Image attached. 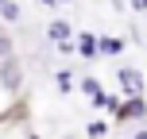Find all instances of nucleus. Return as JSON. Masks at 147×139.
<instances>
[{
    "instance_id": "f257e3e1",
    "label": "nucleus",
    "mask_w": 147,
    "mask_h": 139,
    "mask_svg": "<svg viewBox=\"0 0 147 139\" xmlns=\"http://www.w3.org/2000/svg\"><path fill=\"white\" fill-rule=\"evenodd\" d=\"M23 77H27V73H23V62L16 58V54L0 58V89H4L8 97H16V93L23 89Z\"/></svg>"
},
{
    "instance_id": "f03ea898",
    "label": "nucleus",
    "mask_w": 147,
    "mask_h": 139,
    "mask_svg": "<svg viewBox=\"0 0 147 139\" xmlns=\"http://www.w3.org/2000/svg\"><path fill=\"white\" fill-rule=\"evenodd\" d=\"M112 116H116V124L147 120V101H143V93H136V97H120V104L112 108Z\"/></svg>"
},
{
    "instance_id": "7ed1b4c3",
    "label": "nucleus",
    "mask_w": 147,
    "mask_h": 139,
    "mask_svg": "<svg viewBox=\"0 0 147 139\" xmlns=\"http://www.w3.org/2000/svg\"><path fill=\"white\" fill-rule=\"evenodd\" d=\"M116 85H120V97H136V93L147 89V81H143V73L136 66H120L116 70Z\"/></svg>"
},
{
    "instance_id": "20e7f679",
    "label": "nucleus",
    "mask_w": 147,
    "mask_h": 139,
    "mask_svg": "<svg viewBox=\"0 0 147 139\" xmlns=\"http://www.w3.org/2000/svg\"><path fill=\"white\" fill-rule=\"evenodd\" d=\"M74 50H78L85 62L101 58V50H97V35H93V31H74Z\"/></svg>"
},
{
    "instance_id": "39448f33",
    "label": "nucleus",
    "mask_w": 147,
    "mask_h": 139,
    "mask_svg": "<svg viewBox=\"0 0 147 139\" xmlns=\"http://www.w3.org/2000/svg\"><path fill=\"white\" fill-rule=\"evenodd\" d=\"M47 39H51V43H70L74 39V23L70 19H51L47 23Z\"/></svg>"
},
{
    "instance_id": "423d86ee",
    "label": "nucleus",
    "mask_w": 147,
    "mask_h": 139,
    "mask_svg": "<svg viewBox=\"0 0 147 139\" xmlns=\"http://www.w3.org/2000/svg\"><path fill=\"white\" fill-rule=\"evenodd\" d=\"M97 50H101V58H116V54H124V39H116V35H97Z\"/></svg>"
},
{
    "instance_id": "0eeeda50",
    "label": "nucleus",
    "mask_w": 147,
    "mask_h": 139,
    "mask_svg": "<svg viewBox=\"0 0 147 139\" xmlns=\"http://www.w3.org/2000/svg\"><path fill=\"white\" fill-rule=\"evenodd\" d=\"M0 19L16 23V19H20V4H16V0H0Z\"/></svg>"
},
{
    "instance_id": "6e6552de",
    "label": "nucleus",
    "mask_w": 147,
    "mask_h": 139,
    "mask_svg": "<svg viewBox=\"0 0 147 139\" xmlns=\"http://www.w3.org/2000/svg\"><path fill=\"white\" fill-rule=\"evenodd\" d=\"M54 85H58V93H74V73L70 70H58V73H54Z\"/></svg>"
},
{
    "instance_id": "1a4fd4ad",
    "label": "nucleus",
    "mask_w": 147,
    "mask_h": 139,
    "mask_svg": "<svg viewBox=\"0 0 147 139\" xmlns=\"http://www.w3.org/2000/svg\"><path fill=\"white\" fill-rule=\"evenodd\" d=\"M8 54H16V43H12V35L0 27V58H8Z\"/></svg>"
},
{
    "instance_id": "9d476101",
    "label": "nucleus",
    "mask_w": 147,
    "mask_h": 139,
    "mask_svg": "<svg viewBox=\"0 0 147 139\" xmlns=\"http://www.w3.org/2000/svg\"><path fill=\"white\" fill-rule=\"evenodd\" d=\"M112 128L105 124V120H93V124H85V135H109Z\"/></svg>"
},
{
    "instance_id": "9b49d317",
    "label": "nucleus",
    "mask_w": 147,
    "mask_h": 139,
    "mask_svg": "<svg viewBox=\"0 0 147 139\" xmlns=\"http://www.w3.org/2000/svg\"><path fill=\"white\" fill-rule=\"evenodd\" d=\"M128 8L132 12H147V0H128Z\"/></svg>"
},
{
    "instance_id": "f8f14e48",
    "label": "nucleus",
    "mask_w": 147,
    "mask_h": 139,
    "mask_svg": "<svg viewBox=\"0 0 147 139\" xmlns=\"http://www.w3.org/2000/svg\"><path fill=\"white\" fill-rule=\"evenodd\" d=\"M39 4H43V8H58L62 0H39Z\"/></svg>"
}]
</instances>
